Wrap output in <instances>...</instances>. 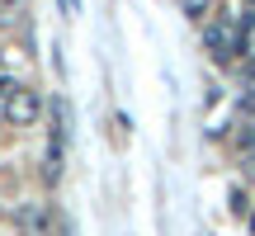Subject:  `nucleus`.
Segmentation results:
<instances>
[{
    "mask_svg": "<svg viewBox=\"0 0 255 236\" xmlns=\"http://www.w3.org/2000/svg\"><path fill=\"white\" fill-rule=\"evenodd\" d=\"M38 118H43V95L33 85H19L14 95L0 100V123L5 127H33Z\"/></svg>",
    "mask_w": 255,
    "mask_h": 236,
    "instance_id": "obj_2",
    "label": "nucleus"
},
{
    "mask_svg": "<svg viewBox=\"0 0 255 236\" xmlns=\"http://www.w3.org/2000/svg\"><path fill=\"white\" fill-rule=\"evenodd\" d=\"M241 71H246V81H255V57H246V66H241Z\"/></svg>",
    "mask_w": 255,
    "mask_h": 236,
    "instance_id": "obj_8",
    "label": "nucleus"
},
{
    "mask_svg": "<svg viewBox=\"0 0 255 236\" xmlns=\"http://www.w3.org/2000/svg\"><path fill=\"white\" fill-rule=\"evenodd\" d=\"M14 222H19V236H52V208L47 203H24L14 213Z\"/></svg>",
    "mask_w": 255,
    "mask_h": 236,
    "instance_id": "obj_3",
    "label": "nucleus"
},
{
    "mask_svg": "<svg viewBox=\"0 0 255 236\" xmlns=\"http://www.w3.org/2000/svg\"><path fill=\"white\" fill-rule=\"evenodd\" d=\"M246 5H255V0H246Z\"/></svg>",
    "mask_w": 255,
    "mask_h": 236,
    "instance_id": "obj_11",
    "label": "nucleus"
},
{
    "mask_svg": "<svg viewBox=\"0 0 255 236\" xmlns=\"http://www.w3.org/2000/svg\"><path fill=\"white\" fill-rule=\"evenodd\" d=\"M251 232H255V218H251Z\"/></svg>",
    "mask_w": 255,
    "mask_h": 236,
    "instance_id": "obj_10",
    "label": "nucleus"
},
{
    "mask_svg": "<svg viewBox=\"0 0 255 236\" xmlns=\"http://www.w3.org/2000/svg\"><path fill=\"white\" fill-rule=\"evenodd\" d=\"M241 170H246V180L255 184V151H246V156H241Z\"/></svg>",
    "mask_w": 255,
    "mask_h": 236,
    "instance_id": "obj_7",
    "label": "nucleus"
},
{
    "mask_svg": "<svg viewBox=\"0 0 255 236\" xmlns=\"http://www.w3.org/2000/svg\"><path fill=\"white\" fill-rule=\"evenodd\" d=\"M232 142H237V151H241V156H246V151H255V118H251V127L241 123V132L232 137Z\"/></svg>",
    "mask_w": 255,
    "mask_h": 236,
    "instance_id": "obj_4",
    "label": "nucleus"
},
{
    "mask_svg": "<svg viewBox=\"0 0 255 236\" xmlns=\"http://www.w3.org/2000/svg\"><path fill=\"white\" fill-rule=\"evenodd\" d=\"M62 236H76V232H71V222H66V218H62Z\"/></svg>",
    "mask_w": 255,
    "mask_h": 236,
    "instance_id": "obj_9",
    "label": "nucleus"
},
{
    "mask_svg": "<svg viewBox=\"0 0 255 236\" xmlns=\"http://www.w3.org/2000/svg\"><path fill=\"white\" fill-rule=\"evenodd\" d=\"M203 47H208L218 62H232V57L246 52V33H241V24H232L227 14H213V24L203 28Z\"/></svg>",
    "mask_w": 255,
    "mask_h": 236,
    "instance_id": "obj_1",
    "label": "nucleus"
},
{
    "mask_svg": "<svg viewBox=\"0 0 255 236\" xmlns=\"http://www.w3.org/2000/svg\"><path fill=\"white\" fill-rule=\"evenodd\" d=\"M232 213H237V218H246V189H232Z\"/></svg>",
    "mask_w": 255,
    "mask_h": 236,
    "instance_id": "obj_6",
    "label": "nucleus"
},
{
    "mask_svg": "<svg viewBox=\"0 0 255 236\" xmlns=\"http://www.w3.org/2000/svg\"><path fill=\"white\" fill-rule=\"evenodd\" d=\"M237 114H251V118H255V85H246V90H241V100H237Z\"/></svg>",
    "mask_w": 255,
    "mask_h": 236,
    "instance_id": "obj_5",
    "label": "nucleus"
}]
</instances>
